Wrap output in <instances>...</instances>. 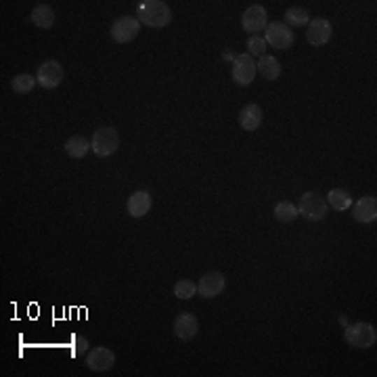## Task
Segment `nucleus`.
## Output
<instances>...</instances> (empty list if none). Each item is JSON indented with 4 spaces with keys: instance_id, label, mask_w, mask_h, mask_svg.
Instances as JSON below:
<instances>
[{
    "instance_id": "f3484780",
    "label": "nucleus",
    "mask_w": 377,
    "mask_h": 377,
    "mask_svg": "<svg viewBox=\"0 0 377 377\" xmlns=\"http://www.w3.org/2000/svg\"><path fill=\"white\" fill-rule=\"evenodd\" d=\"M31 23L36 27H40V29H50L55 25V10H52V6L46 4V2L36 4L34 10H31Z\"/></svg>"
},
{
    "instance_id": "f257e3e1",
    "label": "nucleus",
    "mask_w": 377,
    "mask_h": 377,
    "mask_svg": "<svg viewBox=\"0 0 377 377\" xmlns=\"http://www.w3.org/2000/svg\"><path fill=\"white\" fill-rule=\"evenodd\" d=\"M136 15L147 27H166L172 21V8L164 0H141L136 4Z\"/></svg>"
},
{
    "instance_id": "4468645a",
    "label": "nucleus",
    "mask_w": 377,
    "mask_h": 377,
    "mask_svg": "<svg viewBox=\"0 0 377 377\" xmlns=\"http://www.w3.org/2000/svg\"><path fill=\"white\" fill-rule=\"evenodd\" d=\"M151 206H153V197L149 191H134L130 197H128V214L132 218H143L151 212Z\"/></svg>"
},
{
    "instance_id": "f03ea898",
    "label": "nucleus",
    "mask_w": 377,
    "mask_h": 377,
    "mask_svg": "<svg viewBox=\"0 0 377 377\" xmlns=\"http://www.w3.org/2000/svg\"><path fill=\"white\" fill-rule=\"evenodd\" d=\"M120 147V132L111 126L99 128L90 138V149L97 157H109Z\"/></svg>"
},
{
    "instance_id": "f8f14e48",
    "label": "nucleus",
    "mask_w": 377,
    "mask_h": 377,
    "mask_svg": "<svg viewBox=\"0 0 377 377\" xmlns=\"http://www.w3.org/2000/svg\"><path fill=\"white\" fill-rule=\"evenodd\" d=\"M332 34H334V25L327 19L317 17V19H311V23H308L306 40L313 46H323V44H327L332 40Z\"/></svg>"
},
{
    "instance_id": "20e7f679",
    "label": "nucleus",
    "mask_w": 377,
    "mask_h": 377,
    "mask_svg": "<svg viewBox=\"0 0 377 377\" xmlns=\"http://www.w3.org/2000/svg\"><path fill=\"white\" fill-rule=\"evenodd\" d=\"M344 340H346L353 348L367 350V348L376 346L377 332L371 323H355V325H348V327H346Z\"/></svg>"
},
{
    "instance_id": "6e6552de",
    "label": "nucleus",
    "mask_w": 377,
    "mask_h": 377,
    "mask_svg": "<svg viewBox=\"0 0 377 377\" xmlns=\"http://www.w3.org/2000/svg\"><path fill=\"white\" fill-rule=\"evenodd\" d=\"M269 25V15H266V8L262 4H252L243 10L241 15V27L252 34V36H258V31L266 29Z\"/></svg>"
},
{
    "instance_id": "dca6fc26",
    "label": "nucleus",
    "mask_w": 377,
    "mask_h": 377,
    "mask_svg": "<svg viewBox=\"0 0 377 377\" xmlns=\"http://www.w3.org/2000/svg\"><path fill=\"white\" fill-rule=\"evenodd\" d=\"M262 118H264V113H262L260 105L248 103V105H243V109L239 111V126H241L243 130H248V132L258 130V128L262 126Z\"/></svg>"
},
{
    "instance_id": "9d476101",
    "label": "nucleus",
    "mask_w": 377,
    "mask_h": 377,
    "mask_svg": "<svg viewBox=\"0 0 377 377\" xmlns=\"http://www.w3.org/2000/svg\"><path fill=\"white\" fill-rule=\"evenodd\" d=\"M115 365V355L113 350L105 348V346H97L88 353L86 357V367L92 371V374H105L109 371L111 367Z\"/></svg>"
},
{
    "instance_id": "4be33fe9",
    "label": "nucleus",
    "mask_w": 377,
    "mask_h": 377,
    "mask_svg": "<svg viewBox=\"0 0 377 377\" xmlns=\"http://www.w3.org/2000/svg\"><path fill=\"white\" fill-rule=\"evenodd\" d=\"M273 214H275V218L279 220V222H294L300 214H298V206L296 204H292V201H279L277 206H275V210H273Z\"/></svg>"
},
{
    "instance_id": "ddd939ff",
    "label": "nucleus",
    "mask_w": 377,
    "mask_h": 377,
    "mask_svg": "<svg viewBox=\"0 0 377 377\" xmlns=\"http://www.w3.org/2000/svg\"><path fill=\"white\" fill-rule=\"evenodd\" d=\"M172 332L178 340L183 342H189L197 336L199 332V319L193 315V313H180L176 319H174V325H172Z\"/></svg>"
},
{
    "instance_id": "393cba45",
    "label": "nucleus",
    "mask_w": 377,
    "mask_h": 377,
    "mask_svg": "<svg viewBox=\"0 0 377 377\" xmlns=\"http://www.w3.org/2000/svg\"><path fill=\"white\" fill-rule=\"evenodd\" d=\"M266 40H264V36H252L250 40H248V55L252 57V55H256L258 59L262 57V55H266Z\"/></svg>"
},
{
    "instance_id": "39448f33",
    "label": "nucleus",
    "mask_w": 377,
    "mask_h": 377,
    "mask_svg": "<svg viewBox=\"0 0 377 377\" xmlns=\"http://www.w3.org/2000/svg\"><path fill=\"white\" fill-rule=\"evenodd\" d=\"M264 40H266V44H271L273 48L285 50V48H290V46L294 44L296 36H294L292 27L285 25L283 21H273V23H269L266 29H264Z\"/></svg>"
},
{
    "instance_id": "7ed1b4c3",
    "label": "nucleus",
    "mask_w": 377,
    "mask_h": 377,
    "mask_svg": "<svg viewBox=\"0 0 377 377\" xmlns=\"http://www.w3.org/2000/svg\"><path fill=\"white\" fill-rule=\"evenodd\" d=\"M327 199L323 195H319L317 191H308L300 197V204H298V214L304 216L306 220H323L327 216Z\"/></svg>"
},
{
    "instance_id": "b1692460",
    "label": "nucleus",
    "mask_w": 377,
    "mask_h": 377,
    "mask_svg": "<svg viewBox=\"0 0 377 377\" xmlns=\"http://www.w3.org/2000/svg\"><path fill=\"white\" fill-rule=\"evenodd\" d=\"M172 292H174V296L178 300H191L197 294V283H193L191 279H180V281L174 283Z\"/></svg>"
},
{
    "instance_id": "aec40b11",
    "label": "nucleus",
    "mask_w": 377,
    "mask_h": 377,
    "mask_svg": "<svg viewBox=\"0 0 377 377\" xmlns=\"http://www.w3.org/2000/svg\"><path fill=\"white\" fill-rule=\"evenodd\" d=\"M88 149H90V141L82 134H76L65 143V153L73 159H82L88 153Z\"/></svg>"
},
{
    "instance_id": "9b49d317",
    "label": "nucleus",
    "mask_w": 377,
    "mask_h": 377,
    "mask_svg": "<svg viewBox=\"0 0 377 377\" xmlns=\"http://www.w3.org/2000/svg\"><path fill=\"white\" fill-rule=\"evenodd\" d=\"M256 78V61L250 55H239L233 61V80L239 86H250Z\"/></svg>"
},
{
    "instance_id": "423d86ee",
    "label": "nucleus",
    "mask_w": 377,
    "mask_h": 377,
    "mask_svg": "<svg viewBox=\"0 0 377 377\" xmlns=\"http://www.w3.org/2000/svg\"><path fill=\"white\" fill-rule=\"evenodd\" d=\"M138 29H141V21L136 17H130V15H124V17H118L113 23H111V38L118 42V44H128L132 42L136 36H138Z\"/></svg>"
},
{
    "instance_id": "5701e85b",
    "label": "nucleus",
    "mask_w": 377,
    "mask_h": 377,
    "mask_svg": "<svg viewBox=\"0 0 377 377\" xmlns=\"http://www.w3.org/2000/svg\"><path fill=\"white\" fill-rule=\"evenodd\" d=\"M36 84H38V80H36V76H31V73H19V76H15V78L10 80V88H13L17 94H27V92H31V90L36 88Z\"/></svg>"
},
{
    "instance_id": "2eb2a0df",
    "label": "nucleus",
    "mask_w": 377,
    "mask_h": 377,
    "mask_svg": "<svg viewBox=\"0 0 377 377\" xmlns=\"http://www.w3.org/2000/svg\"><path fill=\"white\" fill-rule=\"evenodd\" d=\"M355 220L361 222V225H371L377 220V199L376 195H365L357 201L355 210Z\"/></svg>"
},
{
    "instance_id": "0eeeda50",
    "label": "nucleus",
    "mask_w": 377,
    "mask_h": 377,
    "mask_svg": "<svg viewBox=\"0 0 377 377\" xmlns=\"http://www.w3.org/2000/svg\"><path fill=\"white\" fill-rule=\"evenodd\" d=\"M36 80H38L40 88H46V90L57 88L63 82V65L55 59L44 61L36 71Z\"/></svg>"
},
{
    "instance_id": "412c9836",
    "label": "nucleus",
    "mask_w": 377,
    "mask_h": 377,
    "mask_svg": "<svg viewBox=\"0 0 377 377\" xmlns=\"http://www.w3.org/2000/svg\"><path fill=\"white\" fill-rule=\"evenodd\" d=\"M308 23H311V15H308L306 8L292 6V8L285 10V25H290V27H304Z\"/></svg>"
},
{
    "instance_id": "6ab92c4d",
    "label": "nucleus",
    "mask_w": 377,
    "mask_h": 377,
    "mask_svg": "<svg viewBox=\"0 0 377 377\" xmlns=\"http://www.w3.org/2000/svg\"><path fill=\"white\" fill-rule=\"evenodd\" d=\"M327 206L334 208V210H338V212H344V210H348L350 206H355V201H353L350 191H346V189H332V191L327 193Z\"/></svg>"
},
{
    "instance_id": "1a4fd4ad",
    "label": "nucleus",
    "mask_w": 377,
    "mask_h": 377,
    "mask_svg": "<svg viewBox=\"0 0 377 377\" xmlns=\"http://www.w3.org/2000/svg\"><path fill=\"white\" fill-rule=\"evenodd\" d=\"M225 287H227L225 275L218 273V271H210V273H206V275L199 279V283H197V294H199L201 298H206V300H212V298H218V296L225 292Z\"/></svg>"
},
{
    "instance_id": "a211bd4d",
    "label": "nucleus",
    "mask_w": 377,
    "mask_h": 377,
    "mask_svg": "<svg viewBox=\"0 0 377 377\" xmlns=\"http://www.w3.org/2000/svg\"><path fill=\"white\" fill-rule=\"evenodd\" d=\"M256 71L264 80H277L281 76V63L273 55H262L256 63Z\"/></svg>"
}]
</instances>
